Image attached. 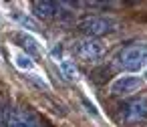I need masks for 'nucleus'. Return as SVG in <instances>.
<instances>
[{
	"label": "nucleus",
	"mask_w": 147,
	"mask_h": 127,
	"mask_svg": "<svg viewBox=\"0 0 147 127\" xmlns=\"http://www.w3.org/2000/svg\"><path fill=\"white\" fill-rule=\"evenodd\" d=\"M145 79H147V73H145Z\"/></svg>",
	"instance_id": "obj_13"
},
{
	"label": "nucleus",
	"mask_w": 147,
	"mask_h": 127,
	"mask_svg": "<svg viewBox=\"0 0 147 127\" xmlns=\"http://www.w3.org/2000/svg\"><path fill=\"white\" fill-rule=\"evenodd\" d=\"M83 103H85V107H87V109H89L93 115H97V109H95V105H93V103H89L87 99H83Z\"/></svg>",
	"instance_id": "obj_12"
},
{
	"label": "nucleus",
	"mask_w": 147,
	"mask_h": 127,
	"mask_svg": "<svg viewBox=\"0 0 147 127\" xmlns=\"http://www.w3.org/2000/svg\"><path fill=\"white\" fill-rule=\"evenodd\" d=\"M32 10L38 18H51L59 12V4L57 2H49V0H42V2H32Z\"/></svg>",
	"instance_id": "obj_6"
},
{
	"label": "nucleus",
	"mask_w": 147,
	"mask_h": 127,
	"mask_svg": "<svg viewBox=\"0 0 147 127\" xmlns=\"http://www.w3.org/2000/svg\"><path fill=\"white\" fill-rule=\"evenodd\" d=\"M119 119L127 125L145 121L147 119V95H139V97H133L131 101H127L121 107Z\"/></svg>",
	"instance_id": "obj_3"
},
{
	"label": "nucleus",
	"mask_w": 147,
	"mask_h": 127,
	"mask_svg": "<svg viewBox=\"0 0 147 127\" xmlns=\"http://www.w3.org/2000/svg\"><path fill=\"white\" fill-rule=\"evenodd\" d=\"M141 87H143V79L141 77H137V75H121V77H117L111 83L109 91L115 97H125V95H131V93L139 91Z\"/></svg>",
	"instance_id": "obj_5"
},
{
	"label": "nucleus",
	"mask_w": 147,
	"mask_h": 127,
	"mask_svg": "<svg viewBox=\"0 0 147 127\" xmlns=\"http://www.w3.org/2000/svg\"><path fill=\"white\" fill-rule=\"evenodd\" d=\"M117 28L115 18L111 16H89L81 22V30L89 36V39H97L103 34H109Z\"/></svg>",
	"instance_id": "obj_4"
},
{
	"label": "nucleus",
	"mask_w": 147,
	"mask_h": 127,
	"mask_svg": "<svg viewBox=\"0 0 147 127\" xmlns=\"http://www.w3.org/2000/svg\"><path fill=\"white\" fill-rule=\"evenodd\" d=\"M145 63H147V45H131L117 55V65L129 73L143 69Z\"/></svg>",
	"instance_id": "obj_1"
},
{
	"label": "nucleus",
	"mask_w": 147,
	"mask_h": 127,
	"mask_svg": "<svg viewBox=\"0 0 147 127\" xmlns=\"http://www.w3.org/2000/svg\"><path fill=\"white\" fill-rule=\"evenodd\" d=\"M16 41H18V43H22L20 47H24L30 55H38V47H36V43H34L28 34H16Z\"/></svg>",
	"instance_id": "obj_8"
},
{
	"label": "nucleus",
	"mask_w": 147,
	"mask_h": 127,
	"mask_svg": "<svg viewBox=\"0 0 147 127\" xmlns=\"http://www.w3.org/2000/svg\"><path fill=\"white\" fill-rule=\"evenodd\" d=\"M73 51L77 55V59H81L83 63H91V65L99 63L105 57V53H107L105 51V45L99 39H89V36L77 41L73 45Z\"/></svg>",
	"instance_id": "obj_2"
},
{
	"label": "nucleus",
	"mask_w": 147,
	"mask_h": 127,
	"mask_svg": "<svg viewBox=\"0 0 147 127\" xmlns=\"http://www.w3.org/2000/svg\"><path fill=\"white\" fill-rule=\"evenodd\" d=\"M61 69H63V73H65L67 79H75V77H77V69H75V65H73L69 59H65V61L61 63Z\"/></svg>",
	"instance_id": "obj_9"
},
{
	"label": "nucleus",
	"mask_w": 147,
	"mask_h": 127,
	"mask_svg": "<svg viewBox=\"0 0 147 127\" xmlns=\"http://www.w3.org/2000/svg\"><path fill=\"white\" fill-rule=\"evenodd\" d=\"M10 125H12V127H38L30 117H26V115H22V113H14V115L10 117Z\"/></svg>",
	"instance_id": "obj_7"
},
{
	"label": "nucleus",
	"mask_w": 147,
	"mask_h": 127,
	"mask_svg": "<svg viewBox=\"0 0 147 127\" xmlns=\"http://www.w3.org/2000/svg\"><path fill=\"white\" fill-rule=\"evenodd\" d=\"M14 18L22 24V26H30V28H36V22L32 20V18H28V16H22V14H14Z\"/></svg>",
	"instance_id": "obj_11"
},
{
	"label": "nucleus",
	"mask_w": 147,
	"mask_h": 127,
	"mask_svg": "<svg viewBox=\"0 0 147 127\" xmlns=\"http://www.w3.org/2000/svg\"><path fill=\"white\" fill-rule=\"evenodd\" d=\"M16 65H18L20 69H30V67H32V61H30L28 55H18V57H16Z\"/></svg>",
	"instance_id": "obj_10"
}]
</instances>
